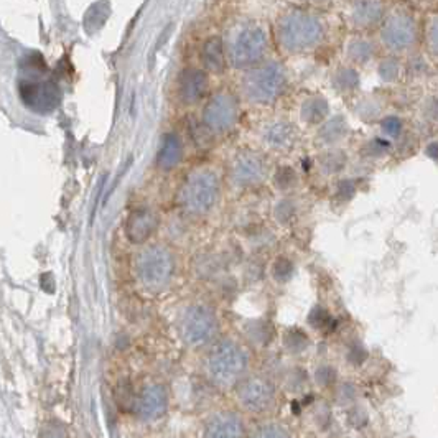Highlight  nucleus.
Listing matches in <instances>:
<instances>
[{
  "label": "nucleus",
  "instance_id": "20",
  "mask_svg": "<svg viewBox=\"0 0 438 438\" xmlns=\"http://www.w3.org/2000/svg\"><path fill=\"white\" fill-rule=\"evenodd\" d=\"M292 270H294V267H292V262L287 260L285 257H282V259L276 260V264H274V277H276L277 280L285 282L290 278Z\"/></svg>",
  "mask_w": 438,
  "mask_h": 438
},
{
  "label": "nucleus",
  "instance_id": "19",
  "mask_svg": "<svg viewBox=\"0 0 438 438\" xmlns=\"http://www.w3.org/2000/svg\"><path fill=\"white\" fill-rule=\"evenodd\" d=\"M326 111H328V106H326L325 101L312 99L305 102L302 109V117L307 120V122L315 124V122H320V120L325 117Z\"/></svg>",
  "mask_w": 438,
  "mask_h": 438
},
{
  "label": "nucleus",
  "instance_id": "18",
  "mask_svg": "<svg viewBox=\"0 0 438 438\" xmlns=\"http://www.w3.org/2000/svg\"><path fill=\"white\" fill-rule=\"evenodd\" d=\"M294 135H295L294 127L280 122L269 128L267 134H265V140H267L270 147L285 149L289 147V145H292V142H294Z\"/></svg>",
  "mask_w": 438,
  "mask_h": 438
},
{
  "label": "nucleus",
  "instance_id": "9",
  "mask_svg": "<svg viewBox=\"0 0 438 438\" xmlns=\"http://www.w3.org/2000/svg\"><path fill=\"white\" fill-rule=\"evenodd\" d=\"M239 119V104L229 93H219L208 102L203 113V122L213 132H226L234 127Z\"/></svg>",
  "mask_w": 438,
  "mask_h": 438
},
{
  "label": "nucleus",
  "instance_id": "8",
  "mask_svg": "<svg viewBox=\"0 0 438 438\" xmlns=\"http://www.w3.org/2000/svg\"><path fill=\"white\" fill-rule=\"evenodd\" d=\"M267 45L264 30L259 27H247L239 33L231 48V64L234 68H249L262 58Z\"/></svg>",
  "mask_w": 438,
  "mask_h": 438
},
{
  "label": "nucleus",
  "instance_id": "23",
  "mask_svg": "<svg viewBox=\"0 0 438 438\" xmlns=\"http://www.w3.org/2000/svg\"><path fill=\"white\" fill-rule=\"evenodd\" d=\"M323 135H326V137H325L326 140H338V139H341V135H343V126H341V124H338V122H332V124H330V127L325 128Z\"/></svg>",
  "mask_w": 438,
  "mask_h": 438
},
{
  "label": "nucleus",
  "instance_id": "6",
  "mask_svg": "<svg viewBox=\"0 0 438 438\" xmlns=\"http://www.w3.org/2000/svg\"><path fill=\"white\" fill-rule=\"evenodd\" d=\"M320 25L312 17L292 12L287 14L278 23V40L289 51H302L320 38Z\"/></svg>",
  "mask_w": 438,
  "mask_h": 438
},
{
  "label": "nucleus",
  "instance_id": "24",
  "mask_svg": "<svg viewBox=\"0 0 438 438\" xmlns=\"http://www.w3.org/2000/svg\"><path fill=\"white\" fill-rule=\"evenodd\" d=\"M427 153H428V157H432V158H433V160H438V144H432V145H428Z\"/></svg>",
  "mask_w": 438,
  "mask_h": 438
},
{
  "label": "nucleus",
  "instance_id": "10",
  "mask_svg": "<svg viewBox=\"0 0 438 438\" xmlns=\"http://www.w3.org/2000/svg\"><path fill=\"white\" fill-rule=\"evenodd\" d=\"M276 389L264 377H249L242 381L238 389L240 406L249 412H264L272 406Z\"/></svg>",
  "mask_w": 438,
  "mask_h": 438
},
{
  "label": "nucleus",
  "instance_id": "21",
  "mask_svg": "<svg viewBox=\"0 0 438 438\" xmlns=\"http://www.w3.org/2000/svg\"><path fill=\"white\" fill-rule=\"evenodd\" d=\"M290 433L283 430V427L277 423H267L262 425L260 432H257V437H289Z\"/></svg>",
  "mask_w": 438,
  "mask_h": 438
},
{
  "label": "nucleus",
  "instance_id": "14",
  "mask_svg": "<svg viewBox=\"0 0 438 438\" xmlns=\"http://www.w3.org/2000/svg\"><path fill=\"white\" fill-rule=\"evenodd\" d=\"M180 97L184 104H195L208 91V76L204 71L196 70V68H188L180 76Z\"/></svg>",
  "mask_w": 438,
  "mask_h": 438
},
{
  "label": "nucleus",
  "instance_id": "17",
  "mask_svg": "<svg viewBox=\"0 0 438 438\" xmlns=\"http://www.w3.org/2000/svg\"><path fill=\"white\" fill-rule=\"evenodd\" d=\"M201 61H203L206 70L211 73H222L226 68L225 45L219 37L208 38L201 48Z\"/></svg>",
  "mask_w": 438,
  "mask_h": 438
},
{
  "label": "nucleus",
  "instance_id": "4",
  "mask_svg": "<svg viewBox=\"0 0 438 438\" xmlns=\"http://www.w3.org/2000/svg\"><path fill=\"white\" fill-rule=\"evenodd\" d=\"M219 196V178L214 171L193 173L182 190V204L190 214H204L213 208Z\"/></svg>",
  "mask_w": 438,
  "mask_h": 438
},
{
  "label": "nucleus",
  "instance_id": "3",
  "mask_svg": "<svg viewBox=\"0 0 438 438\" xmlns=\"http://www.w3.org/2000/svg\"><path fill=\"white\" fill-rule=\"evenodd\" d=\"M135 274L147 289H160L173 274V257L163 246L144 247L135 257Z\"/></svg>",
  "mask_w": 438,
  "mask_h": 438
},
{
  "label": "nucleus",
  "instance_id": "1",
  "mask_svg": "<svg viewBox=\"0 0 438 438\" xmlns=\"http://www.w3.org/2000/svg\"><path fill=\"white\" fill-rule=\"evenodd\" d=\"M249 366V356L242 346L226 339L218 343L206 359V374L219 389H229L242 379Z\"/></svg>",
  "mask_w": 438,
  "mask_h": 438
},
{
  "label": "nucleus",
  "instance_id": "7",
  "mask_svg": "<svg viewBox=\"0 0 438 438\" xmlns=\"http://www.w3.org/2000/svg\"><path fill=\"white\" fill-rule=\"evenodd\" d=\"M218 332V320L214 312L206 305H193L184 313L182 334L187 345L193 347L203 346L211 341Z\"/></svg>",
  "mask_w": 438,
  "mask_h": 438
},
{
  "label": "nucleus",
  "instance_id": "2",
  "mask_svg": "<svg viewBox=\"0 0 438 438\" xmlns=\"http://www.w3.org/2000/svg\"><path fill=\"white\" fill-rule=\"evenodd\" d=\"M19 91L23 104L35 113H50L59 102L58 86L43 76L38 63L27 66L19 81Z\"/></svg>",
  "mask_w": 438,
  "mask_h": 438
},
{
  "label": "nucleus",
  "instance_id": "5",
  "mask_svg": "<svg viewBox=\"0 0 438 438\" xmlns=\"http://www.w3.org/2000/svg\"><path fill=\"white\" fill-rule=\"evenodd\" d=\"M283 86H285V75L280 64L270 63L249 73L244 78L242 89L249 101L267 104L280 96Z\"/></svg>",
  "mask_w": 438,
  "mask_h": 438
},
{
  "label": "nucleus",
  "instance_id": "12",
  "mask_svg": "<svg viewBox=\"0 0 438 438\" xmlns=\"http://www.w3.org/2000/svg\"><path fill=\"white\" fill-rule=\"evenodd\" d=\"M265 178V162L252 152H242L233 163V180L240 187H251Z\"/></svg>",
  "mask_w": 438,
  "mask_h": 438
},
{
  "label": "nucleus",
  "instance_id": "15",
  "mask_svg": "<svg viewBox=\"0 0 438 438\" xmlns=\"http://www.w3.org/2000/svg\"><path fill=\"white\" fill-rule=\"evenodd\" d=\"M206 437L211 438H236L244 435V423L233 412H221L209 419L204 430Z\"/></svg>",
  "mask_w": 438,
  "mask_h": 438
},
{
  "label": "nucleus",
  "instance_id": "11",
  "mask_svg": "<svg viewBox=\"0 0 438 438\" xmlns=\"http://www.w3.org/2000/svg\"><path fill=\"white\" fill-rule=\"evenodd\" d=\"M169 406L166 390L160 384H150L142 389L139 397L135 399V414L137 417L150 422L162 417Z\"/></svg>",
  "mask_w": 438,
  "mask_h": 438
},
{
  "label": "nucleus",
  "instance_id": "16",
  "mask_svg": "<svg viewBox=\"0 0 438 438\" xmlns=\"http://www.w3.org/2000/svg\"><path fill=\"white\" fill-rule=\"evenodd\" d=\"M183 158V144L178 135L166 134L160 142L157 153V165L162 170H173Z\"/></svg>",
  "mask_w": 438,
  "mask_h": 438
},
{
  "label": "nucleus",
  "instance_id": "13",
  "mask_svg": "<svg viewBox=\"0 0 438 438\" xmlns=\"http://www.w3.org/2000/svg\"><path fill=\"white\" fill-rule=\"evenodd\" d=\"M158 226V218L149 208H139L131 213L126 222L127 239L134 244H142L150 239Z\"/></svg>",
  "mask_w": 438,
  "mask_h": 438
},
{
  "label": "nucleus",
  "instance_id": "22",
  "mask_svg": "<svg viewBox=\"0 0 438 438\" xmlns=\"http://www.w3.org/2000/svg\"><path fill=\"white\" fill-rule=\"evenodd\" d=\"M382 131H384V134H388L389 137H396L399 132H401V120L396 117L385 119L384 124H382Z\"/></svg>",
  "mask_w": 438,
  "mask_h": 438
}]
</instances>
